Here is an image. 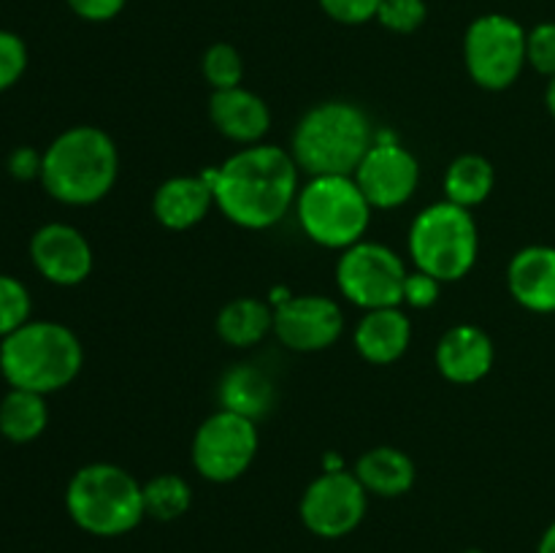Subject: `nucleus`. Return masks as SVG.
Segmentation results:
<instances>
[{"instance_id":"nucleus-1","label":"nucleus","mask_w":555,"mask_h":553,"mask_svg":"<svg viewBox=\"0 0 555 553\" xmlns=\"http://www.w3.org/2000/svg\"><path fill=\"white\" fill-rule=\"evenodd\" d=\"M215 206L236 226L263 231L276 226L298 198V163L291 152L253 144L206 171Z\"/></svg>"},{"instance_id":"nucleus-2","label":"nucleus","mask_w":555,"mask_h":553,"mask_svg":"<svg viewBox=\"0 0 555 553\" xmlns=\"http://www.w3.org/2000/svg\"><path fill=\"white\" fill-rule=\"evenodd\" d=\"M117 171L119 155L112 136L95 125H76L47 146L41 182L60 204L90 206L112 193Z\"/></svg>"},{"instance_id":"nucleus-3","label":"nucleus","mask_w":555,"mask_h":553,"mask_svg":"<svg viewBox=\"0 0 555 553\" xmlns=\"http://www.w3.org/2000/svg\"><path fill=\"white\" fill-rule=\"evenodd\" d=\"M374 146V128L356 103L328 101L309 108L293 133L298 168L312 177H352Z\"/></svg>"},{"instance_id":"nucleus-4","label":"nucleus","mask_w":555,"mask_h":553,"mask_svg":"<svg viewBox=\"0 0 555 553\" xmlns=\"http://www.w3.org/2000/svg\"><path fill=\"white\" fill-rule=\"evenodd\" d=\"M85 350L74 331L52 320H27L0 342V372L11 388L54 394L76 380Z\"/></svg>"},{"instance_id":"nucleus-5","label":"nucleus","mask_w":555,"mask_h":553,"mask_svg":"<svg viewBox=\"0 0 555 553\" xmlns=\"http://www.w3.org/2000/svg\"><path fill=\"white\" fill-rule=\"evenodd\" d=\"M65 510L92 537H122L146 518L144 486L117 464H87L65 488Z\"/></svg>"},{"instance_id":"nucleus-6","label":"nucleus","mask_w":555,"mask_h":553,"mask_svg":"<svg viewBox=\"0 0 555 553\" xmlns=\"http://www.w3.org/2000/svg\"><path fill=\"white\" fill-rule=\"evenodd\" d=\"M480 233L469 209L450 201L428 206L410 228V255L415 266L439 282L464 280L477 263Z\"/></svg>"},{"instance_id":"nucleus-7","label":"nucleus","mask_w":555,"mask_h":553,"mask_svg":"<svg viewBox=\"0 0 555 553\" xmlns=\"http://www.w3.org/2000/svg\"><path fill=\"white\" fill-rule=\"evenodd\" d=\"M298 222L314 244L347 249L363 242L372 204L352 177H312L296 198Z\"/></svg>"},{"instance_id":"nucleus-8","label":"nucleus","mask_w":555,"mask_h":553,"mask_svg":"<svg viewBox=\"0 0 555 553\" xmlns=\"http://www.w3.org/2000/svg\"><path fill=\"white\" fill-rule=\"evenodd\" d=\"M464 63L482 90H507L526 68V30L507 14H482L466 27Z\"/></svg>"},{"instance_id":"nucleus-9","label":"nucleus","mask_w":555,"mask_h":553,"mask_svg":"<svg viewBox=\"0 0 555 553\" xmlns=\"http://www.w3.org/2000/svg\"><path fill=\"white\" fill-rule=\"evenodd\" d=\"M406 266L390 247L377 242H358L341 253L336 263V285L356 307L385 309L404 304Z\"/></svg>"},{"instance_id":"nucleus-10","label":"nucleus","mask_w":555,"mask_h":553,"mask_svg":"<svg viewBox=\"0 0 555 553\" xmlns=\"http://www.w3.org/2000/svg\"><path fill=\"white\" fill-rule=\"evenodd\" d=\"M258 455V426L253 417L217 410L193 437V466L204 480H238Z\"/></svg>"},{"instance_id":"nucleus-11","label":"nucleus","mask_w":555,"mask_h":553,"mask_svg":"<svg viewBox=\"0 0 555 553\" xmlns=\"http://www.w3.org/2000/svg\"><path fill=\"white\" fill-rule=\"evenodd\" d=\"M369 491L356 472H323L307 486L301 497L304 526L323 540H339L356 531L366 518Z\"/></svg>"},{"instance_id":"nucleus-12","label":"nucleus","mask_w":555,"mask_h":553,"mask_svg":"<svg viewBox=\"0 0 555 553\" xmlns=\"http://www.w3.org/2000/svg\"><path fill=\"white\" fill-rule=\"evenodd\" d=\"M352 179L372 204V209H396L415 195L421 182V166L415 155L396 141L374 139Z\"/></svg>"},{"instance_id":"nucleus-13","label":"nucleus","mask_w":555,"mask_h":553,"mask_svg":"<svg viewBox=\"0 0 555 553\" xmlns=\"http://www.w3.org/2000/svg\"><path fill=\"white\" fill-rule=\"evenodd\" d=\"M345 314L334 298L291 296L274 307V334L296 352H318L339 342Z\"/></svg>"},{"instance_id":"nucleus-14","label":"nucleus","mask_w":555,"mask_h":553,"mask_svg":"<svg viewBox=\"0 0 555 553\" xmlns=\"http://www.w3.org/2000/svg\"><path fill=\"white\" fill-rule=\"evenodd\" d=\"M33 266L54 285H79L92 271V247L85 233L65 222H49L30 239Z\"/></svg>"},{"instance_id":"nucleus-15","label":"nucleus","mask_w":555,"mask_h":553,"mask_svg":"<svg viewBox=\"0 0 555 553\" xmlns=\"http://www.w3.org/2000/svg\"><path fill=\"white\" fill-rule=\"evenodd\" d=\"M507 287L515 301L537 314L555 312V247L531 244L518 249L507 266Z\"/></svg>"},{"instance_id":"nucleus-16","label":"nucleus","mask_w":555,"mask_h":553,"mask_svg":"<svg viewBox=\"0 0 555 553\" xmlns=\"http://www.w3.org/2000/svg\"><path fill=\"white\" fill-rule=\"evenodd\" d=\"M437 366L442 377L455 385L480 383L493 366L491 336L469 323L444 331L437 345Z\"/></svg>"},{"instance_id":"nucleus-17","label":"nucleus","mask_w":555,"mask_h":553,"mask_svg":"<svg viewBox=\"0 0 555 553\" xmlns=\"http://www.w3.org/2000/svg\"><path fill=\"white\" fill-rule=\"evenodd\" d=\"M209 117L225 139L247 146L258 144L271 128V112L266 101L244 87L211 92Z\"/></svg>"},{"instance_id":"nucleus-18","label":"nucleus","mask_w":555,"mask_h":553,"mask_svg":"<svg viewBox=\"0 0 555 553\" xmlns=\"http://www.w3.org/2000/svg\"><path fill=\"white\" fill-rule=\"evenodd\" d=\"M215 206V190L206 173L201 177H171L155 190L152 211L168 231H188L198 226Z\"/></svg>"},{"instance_id":"nucleus-19","label":"nucleus","mask_w":555,"mask_h":553,"mask_svg":"<svg viewBox=\"0 0 555 553\" xmlns=\"http://www.w3.org/2000/svg\"><path fill=\"white\" fill-rule=\"evenodd\" d=\"M412 339L410 318L399 307L369 309L356 329V350L363 361L388 366L406 352Z\"/></svg>"},{"instance_id":"nucleus-20","label":"nucleus","mask_w":555,"mask_h":553,"mask_svg":"<svg viewBox=\"0 0 555 553\" xmlns=\"http://www.w3.org/2000/svg\"><path fill=\"white\" fill-rule=\"evenodd\" d=\"M356 477L374 497H404L415 486V461L404 450L379 445L358 459Z\"/></svg>"},{"instance_id":"nucleus-21","label":"nucleus","mask_w":555,"mask_h":553,"mask_svg":"<svg viewBox=\"0 0 555 553\" xmlns=\"http://www.w3.org/2000/svg\"><path fill=\"white\" fill-rule=\"evenodd\" d=\"M274 329V312L258 298H236L217 314V334L231 347H253Z\"/></svg>"},{"instance_id":"nucleus-22","label":"nucleus","mask_w":555,"mask_h":553,"mask_svg":"<svg viewBox=\"0 0 555 553\" xmlns=\"http://www.w3.org/2000/svg\"><path fill=\"white\" fill-rule=\"evenodd\" d=\"M493 184H496V171L488 157L461 155L444 171V201L475 209L493 193Z\"/></svg>"},{"instance_id":"nucleus-23","label":"nucleus","mask_w":555,"mask_h":553,"mask_svg":"<svg viewBox=\"0 0 555 553\" xmlns=\"http://www.w3.org/2000/svg\"><path fill=\"white\" fill-rule=\"evenodd\" d=\"M274 390L269 377L255 366H233L220 383L222 410L238 412L247 417H260L271 407Z\"/></svg>"},{"instance_id":"nucleus-24","label":"nucleus","mask_w":555,"mask_h":553,"mask_svg":"<svg viewBox=\"0 0 555 553\" xmlns=\"http://www.w3.org/2000/svg\"><path fill=\"white\" fill-rule=\"evenodd\" d=\"M49 423V410L43 394L11 388L0 401V434L11 442H33L41 437Z\"/></svg>"},{"instance_id":"nucleus-25","label":"nucleus","mask_w":555,"mask_h":553,"mask_svg":"<svg viewBox=\"0 0 555 553\" xmlns=\"http://www.w3.org/2000/svg\"><path fill=\"white\" fill-rule=\"evenodd\" d=\"M193 504V488L179 475H157L144 483V510L155 520H177Z\"/></svg>"},{"instance_id":"nucleus-26","label":"nucleus","mask_w":555,"mask_h":553,"mask_svg":"<svg viewBox=\"0 0 555 553\" xmlns=\"http://www.w3.org/2000/svg\"><path fill=\"white\" fill-rule=\"evenodd\" d=\"M204 79L209 81L211 90H231L242 87L244 79V60L231 43H211L204 54Z\"/></svg>"},{"instance_id":"nucleus-27","label":"nucleus","mask_w":555,"mask_h":553,"mask_svg":"<svg viewBox=\"0 0 555 553\" xmlns=\"http://www.w3.org/2000/svg\"><path fill=\"white\" fill-rule=\"evenodd\" d=\"M30 293L20 280L0 274V336L14 334L30 320Z\"/></svg>"},{"instance_id":"nucleus-28","label":"nucleus","mask_w":555,"mask_h":553,"mask_svg":"<svg viewBox=\"0 0 555 553\" xmlns=\"http://www.w3.org/2000/svg\"><path fill=\"white\" fill-rule=\"evenodd\" d=\"M428 16L426 0H379L377 22L390 33H415Z\"/></svg>"},{"instance_id":"nucleus-29","label":"nucleus","mask_w":555,"mask_h":553,"mask_svg":"<svg viewBox=\"0 0 555 553\" xmlns=\"http://www.w3.org/2000/svg\"><path fill=\"white\" fill-rule=\"evenodd\" d=\"M526 63L537 74L555 79V22H540L526 33Z\"/></svg>"},{"instance_id":"nucleus-30","label":"nucleus","mask_w":555,"mask_h":553,"mask_svg":"<svg viewBox=\"0 0 555 553\" xmlns=\"http://www.w3.org/2000/svg\"><path fill=\"white\" fill-rule=\"evenodd\" d=\"M27 68V47L16 33L0 30V92L14 87Z\"/></svg>"},{"instance_id":"nucleus-31","label":"nucleus","mask_w":555,"mask_h":553,"mask_svg":"<svg viewBox=\"0 0 555 553\" xmlns=\"http://www.w3.org/2000/svg\"><path fill=\"white\" fill-rule=\"evenodd\" d=\"M320 9L339 25H366L377 20L379 0H320Z\"/></svg>"},{"instance_id":"nucleus-32","label":"nucleus","mask_w":555,"mask_h":553,"mask_svg":"<svg viewBox=\"0 0 555 553\" xmlns=\"http://www.w3.org/2000/svg\"><path fill=\"white\" fill-rule=\"evenodd\" d=\"M439 287H442V282H439L437 276L426 274V271L421 269L410 271L404 282V304H410V307L415 309L434 307L439 298Z\"/></svg>"},{"instance_id":"nucleus-33","label":"nucleus","mask_w":555,"mask_h":553,"mask_svg":"<svg viewBox=\"0 0 555 553\" xmlns=\"http://www.w3.org/2000/svg\"><path fill=\"white\" fill-rule=\"evenodd\" d=\"M65 3L85 22H108L128 5V0H65Z\"/></svg>"},{"instance_id":"nucleus-34","label":"nucleus","mask_w":555,"mask_h":553,"mask_svg":"<svg viewBox=\"0 0 555 553\" xmlns=\"http://www.w3.org/2000/svg\"><path fill=\"white\" fill-rule=\"evenodd\" d=\"M41 163H43V155H38L36 150H30V146H20V150L11 152L9 171L14 173L16 179L41 177Z\"/></svg>"},{"instance_id":"nucleus-35","label":"nucleus","mask_w":555,"mask_h":553,"mask_svg":"<svg viewBox=\"0 0 555 553\" xmlns=\"http://www.w3.org/2000/svg\"><path fill=\"white\" fill-rule=\"evenodd\" d=\"M537 553H555V520L545 529V535L540 537V548Z\"/></svg>"},{"instance_id":"nucleus-36","label":"nucleus","mask_w":555,"mask_h":553,"mask_svg":"<svg viewBox=\"0 0 555 553\" xmlns=\"http://www.w3.org/2000/svg\"><path fill=\"white\" fill-rule=\"evenodd\" d=\"M545 103H547V112H551V117L555 119V79H551V85H547Z\"/></svg>"},{"instance_id":"nucleus-37","label":"nucleus","mask_w":555,"mask_h":553,"mask_svg":"<svg viewBox=\"0 0 555 553\" xmlns=\"http://www.w3.org/2000/svg\"><path fill=\"white\" fill-rule=\"evenodd\" d=\"M464 553H482V551H477V548H469V551H464Z\"/></svg>"}]
</instances>
